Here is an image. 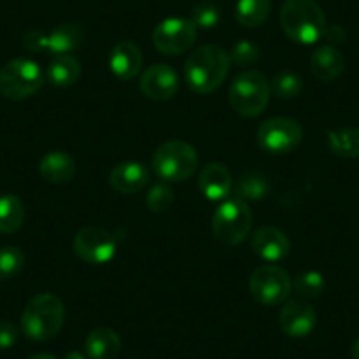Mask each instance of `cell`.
Listing matches in <instances>:
<instances>
[{
    "mask_svg": "<svg viewBox=\"0 0 359 359\" xmlns=\"http://www.w3.org/2000/svg\"><path fill=\"white\" fill-rule=\"evenodd\" d=\"M233 176L229 169L219 162L205 165L199 175V189L210 201H222L233 191Z\"/></svg>",
    "mask_w": 359,
    "mask_h": 359,
    "instance_id": "e0dca14e",
    "label": "cell"
},
{
    "mask_svg": "<svg viewBox=\"0 0 359 359\" xmlns=\"http://www.w3.org/2000/svg\"><path fill=\"white\" fill-rule=\"evenodd\" d=\"M25 266V255L18 247L0 248V280H11Z\"/></svg>",
    "mask_w": 359,
    "mask_h": 359,
    "instance_id": "83f0119b",
    "label": "cell"
},
{
    "mask_svg": "<svg viewBox=\"0 0 359 359\" xmlns=\"http://www.w3.org/2000/svg\"><path fill=\"white\" fill-rule=\"evenodd\" d=\"M259 58H261V50L252 41H240L234 44L229 53L231 64H236L238 67H252L257 64Z\"/></svg>",
    "mask_w": 359,
    "mask_h": 359,
    "instance_id": "4dcf8cb0",
    "label": "cell"
},
{
    "mask_svg": "<svg viewBox=\"0 0 359 359\" xmlns=\"http://www.w3.org/2000/svg\"><path fill=\"white\" fill-rule=\"evenodd\" d=\"M229 53L217 44L198 48L187 58L184 67L189 88L199 95L213 94L229 72Z\"/></svg>",
    "mask_w": 359,
    "mask_h": 359,
    "instance_id": "6da1fadb",
    "label": "cell"
},
{
    "mask_svg": "<svg viewBox=\"0 0 359 359\" xmlns=\"http://www.w3.org/2000/svg\"><path fill=\"white\" fill-rule=\"evenodd\" d=\"M118 241L102 227H83L74 238V252L88 264H106L115 257Z\"/></svg>",
    "mask_w": 359,
    "mask_h": 359,
    "instance_id": "8fae6325",
    "label": "cell"
},
{
    "mask_svg": "<svg viewBox=\"0 0 359 359\" xmlns=\"http://www.w3.org/2000/svg\"><path fill=\"white\" fill-rule=\"evenodd\" d=\"M25 219V206L15 194L0 196V233L11 234L22 227Z\"/></svg>",
    "mask_w": 359,
    "mask_h": 359,
    "instance_id": "d4e9b609",
    "label": "cell"
},
{
    "mask_svg": "<svg viewBox=\"0 0 359 359\" xmlns=\"http://www.w3.org/2000/svg\"><path fill=\"white\" fill-rule=\"evenodd\" d=\"M18 340V327L11 320H0V351L11 348Z\"/></svg>",
    "mask_w": 359,
    "mask_h": 359,
    "instance_id": "d6a6232c",
    "label": "cell"
},
{
    "mask_svg": "<svg viewBox=\"0 0 359 359\" xmlns=\"http://www.w3.org/2000/svg\"><path fill=\"white\" fill-rule=\"evenodd\" d=\"M199 165L198 151L192 144L182 140L162 143L151 157V169L164 182H185L196 172Z\"/></svg>",
    "mask_w": 359,
    "mask_h": 359,
    "instance_id": "277c9868",
    "label": "cell"
},
{
    "mask_svg": "<svg viewBox=\"0 0 359 359\" xmlns=\"http://www.w3.org/2000/svg\"><path fill=\"white\" fill-rule=\"evenodd\" d=\"M345 58L334 46H320L310 57V71L319 81H333L344 72Z\"/></svg>",
    "mask_w": 359,
    "mask_h": 359,
    "instance_id": "ac0fdd59",
    "label": "cell"
},
{
    "mask_svg": "<svg viewBox=\"0 0 359 359\" xmlns=\"http://www.w3.org/2000/svg\"><path fill=\"white\" fill-rule=\"evenodd\" d=\"M212 229L222 245L233 247L241 243L252 229V210L241 199L224 201L213 213Z\"/></svg>",
    "mask_w": 359,
    "mask_h": 359,
    "instance_id": "52a82bcc",
    "label": "cell"
},
{
    "mask_svg": "<svg viewBox=\"0 0 359 359\" xmlns=\"http://www.w3.org/2000/svg\"><path fill=\"white\" fill-rule=\"evenodd\" d=\"M351 354H352V359H359V338L354 341V345H352Z\"/></svg>",
    "mask_w": 359,
    "mask_h": 359,
    "instance_id": "d590c367",
    "label": "cell"
},
{
    "mask_svg": "<svg viewBox=\"0 0 359 359\" xmlns=\"http://www.w3.org/2000/svg\"><path fill=\"white\" fill-rule=\"evenodd\" d=\"M250 247L261 259L269 262L282 261L291 252V241L284 231L277 227H261L250 238Z\"/></svg>",
    "mask_w": 359,
    "mask_h": 359,
    "instance_id": "5bb4252c",
    "label": "cell"
},
{
    "mask_svg": "<svg viewBox=\"0 0 359 359\" xmlns=\"http://www.w3.org/2000/svg\"><path fill=\"white\" fill-rule=\"evenodd\" d=\"M83 43V29L78 23H60L46 36V51L53 55H71Z\"/></svg>",
    "mask_w": 359,
    "mask_h": 359,
    "instance_id": "44dd1931",
    "label": "cell"
},
{
    "mask_svg": "<svg viewBox=\"0 0 359 359\" xmlns=\"http://www.w3.org/2000/svg\"><path fill=\"white\" fill-rule=\"evenodd\" d=\"M271 95V86L262 72L245 71L234 78L229 88L231 108L245 118H255L266 109Z\"/></svg>",
    "mask_w": 359,
    "mask_h": 359,
    "instance_id": "5b68a950",
    "label": "cell"
},
{
    "mask_svg": "<svg viewBox=\"0 0 359 359\" xmlns=\"http://www.w3.org/2000/svg\"><path fill=\"white\" fill-rule=\"evenodd\" d=\"M271 13V0H238L234 8L236 22L245 29H257Z\"/></svg>",
    "mask_w": 359,
    "mask_h": 359,
    "instance_id": "603a6c76",
    "label": "cell"
},
{
    "mask_svg": "<svg viewBox=\"0 0 359 359\" xmlns=\"http://www.w3.org/2000/svg\"><path fill=\"white\" fill-rule=\"evenodd\" d=\"M271 92L280 99H296L303 92V79L296 72L282 71L269 83Z\"/></svg>",
    "mask_w": 359,
    "mask_h": 359,
    "instance_id": "4316f807",
    "label": "cell"
},
{
    "mask_svg": "<svg viewBox=\"0 0 359 359\" xmlns=\"http://www.w3.org/2000/svg\"><path fill=\"white\" fill-rule=\"evenodd\" d=\"M23 48L29 51H43L46 50V34L41 30H30L23 37Z\"/></svg>",
    "mask_w": 359,
    "mask_h": 359,
    "instance_id": "836d02e7",
    "label": "cell"
},
{
    "mask_svg": "<svg viewBox=\"0 0 359 359\" xmlns=\"http://www.w3.org/2000/svg\"><path fill=\"white\" fill-rule=\"evenodd\" d=\"M292 287L303 298H317V296L323 294L324 287V277L317 271H303L292 282Z\"/></svg>",
    "mask_w": 359,
    "mask_h": 359,
    "instance_id": "f1b7e54d",
    "label": "cell"
},
{
    "mask_svg": "<svg viewBox=\"0 0 359 359\" xmlns=\"http://www.w3.org/2000/svg\"><path fill=\"white\" fill-rule=\"evenodd\" d=\"M109 67L122 81L136 78L143 67V55L133 41H120L109 53Z\"/></svg>",
    "mask_w": 359,
    "mask_h": 359,
    "instance_id": "2e32d148",
    "label": "cell"
},
{
    "mask_svg": "<svg viewBox=\"0 0 359 359\" xmlns=\"http://www.w3.org/2000/svg\"><path fill=\"white\" fill-rule=\"evenodd\" d=\"M191 22L194 23L196 29H213L220 22V11L213 2H199L192 9Z\"/></svg>",
    "mask_w": 359,
    "mask_h": 359,
    "instance_id": "1f68e13d",
    "label": "cell"
},
{
    "mask_svg": "<svg viewBox=\"0 0 359 359\" xmlns=\"http://www.w3.org/2000/svg\"><path fill=\"white\" fill-rule=\"evenodd\" d=\"M150 182V169L143 162H120L109 172V185L120 194H136Z\"/></svg>",
    "mask_w": 359,
    "mask_h": 359,
    "instance_id": "9a60e30c",
    "label": "cell"
},
{
    "mask_svg": "<svg viewBox=\"0 0 359 359\" xmlns=\"http://www.w3.org/2000/svg\"><path fill=\"white\" fill-rule=\"evenodd\" d=\"M323 37H326V41H330L331 44H340V43H344V39H345V30L341 29L340 25L326 27Z\"/></svg>",
    "mask_w": 359,
    "mask_h": 359,
    "instance_id": "e575fe53",
    "label": "cell"
},
{
    "mask_svg": "<svg viewBox=\"0 0 359 359\" xmlns=\"http://www.w3.org/2000/svg\"><path fill=\"white\" fill-rule=\"evenodd\" d=\"M285 36L298 44H313L324 36L326 16L316 0H285L280 9Z\"/></svg>",
    "mask_w": 359,
    "mask_h": 359,
    "instance_id": "7a4b0ae2",
    "label": "cell"
},
{
    "mask_svg": "<svg viewBox=\"0 0 359 359\" xmlns=\"http://www.w3.org/2000/svg\"><path fill=\"white\" fill-rule=\"evenodd\" d=\"M29 359H57V358L51 354H34V355H30Z\"/></svg>",
    "mask_w": 359,
    "mask_h": 359,
    "instance_id": "74e56055",
    "label": "cell"
},
{
    "mask_svg": "<svg viewBox=\"0 0 359 359\" xmlns=\"http://www.w3.org/2000/svg\"><path fill=\"white\" fill-rule=\"evenodd\" d=\"M46 78L55 86H71L81 78V64L72 55H55L48 65Z\"/></svg>",
    "mask_w": 359,
    "mask_h": 359,
    "instance_id": "7402d4cb",
    "label": "cell"
},
{
    "mask_svg": "<svg viewBox=\"0 0 359 359\" xmlns=\"http://www.w3.org/2000/svg\"><path fill=\"white\" fill-rule=\"evenodd\" d=\"M85 351L90 359H115L122 351V340L109 327H97L86 337Z\"/></svg>",
    "mask_w": 359,
    "mask_h": 359,
    "instance_id": "ffe728a7",
    "label": "cell"
},
{
    "mask_svg": "<svg viewBox=\"0 0 359 359\" xmlns=\"http://www.w3.org/2000/svg\"><path fill=\"white\" fill-rule=\"evenodd\" d=\"M140 88L144 97L151 101H169L175 97L180 88V79L175 69L165 64L150 65L147 71L141 74Z\"/></svg>",
    "mask_w": 359,
    "mask_h": 359,
    "instance_id": "7c38bea8",
    "label": "cell"
},
{
    "mask_svg": "<svg viewBox=\"0 0 359 359\" xmlns=\"http://www.w3.org/2000/svg\"><path fill=\"white\" fill-rule=\"evenodd\" d=\"M233 191L236 199L241 201H261L268 196L269 192V184L268 180L262 175L257 172H247V175L241 176L236 182V185H233Z\"/></svg>",
    "mask_w": 359,
    "mask_h": 359,
    "instance_id": "484cf974",
    "label": "cell"
},
{
    "mask_svg": "<svg viewBox=\"0 0 359 359\" xmlns=\"http://www.w3.org/2000/svg\"><path fill=\"white\" fill-rule=\"evenodd\" d=\"M65 309L60 298L51 292L37 294L27 303L22 313V331L34 341H48L64 326Z\"/></svg>",
    "mask_w": 359,
    "mask_h": 359,
    "instance_id": "3957f363",
    "label": "cell"
},
{
    "mask_svg": "<svg viewBox=\"0 0 359 359\" xmlns=\"http://www.w3.org/2000/svg\"><path fill=\"white\" fill-rule=\"evenodd\" d=\"M198 37V29L191 20L168 18L158 23L154 30V46L162 55L176 57L191 50Z\"/></svg>",
    "mask_w": 359,
    "mask_h": 359,
    "instance_id": "30bf717a",
    "label": "cell"
},
{
    "mask_svg": "<svg viewBox=\"0 0 359 359\" xmlns=\"http://www.w3.org/2000/svg\"><path fill=\"white\" fill-rule=\"evenodd\" d=\"M39 172L50 184H67L76 175V162L65 151H50L41 158Z\"/></svg>",
    "mask_w": 359,
    "mask_h": 359,
    "instance_id": "d6986e66",
    "label": "cell"
},
{
    "mask_svg": "<svg viewBox=\"0 0 359 359\" xmlns=\"http://www.w3.org/2000/svg\"><path fill=\"white\" fill-rule=\"evenodd\" d=\"M331 154L340 158H359V127H344L327 134Z\"/></svg>",
    "mask_w": 359,
    "mask_h": 359,
    "instance_id": "cb8c5ba5",
    "label": "cell"
},
{
    "mask_svg": "<svg viewBox=\"0 0 359 359\" xmlns=\"http://www.w3.org/2000/svg\"><path fill=\"white\" fill-rule=\"evenodd\" d=\"M303 141V127L287 116L268 118L259 126L257 143L268 154L282 155L296 150Z\"/></svg>",
    "mask_w": 359,
    "mask_h": 359,
    "instance_id": "9c48e42d",
    "label": "cell"
},
{
    "mask_svg": "<svg viewBox=\"0 0 359 359\" xmlns=\"http://www.w3.org/2000/svg\"><path fill=\"white\" fill-rule=\"evenodd\" d=\"M278 324L287 337L305 338L317 324V313L306 299H289L280 310Z\"/></svg>",
    "mask_w": 359,
    "mask_h": 359,
    "instance_id": "4fadbf2b",
    "label": "cell"
},
{
    "mask_svg": "<svg viewBox=\"0 0 359 359\" xmlns=\"http://www.w3.org/2000/svg\"><path fill=\"white\" fill-rule=\"evenodd\" d=\"M64 359H85V358H83V355L79 354V352L72 351V352H69V354H65Z\"/></svg>",
    "mask_w": 359,
    "mask_h": 359,
    "instance_id": "8d00e7d4",
    "label": "cell"
},
{
    "mask_svg": "<svg viewBox=\"0 0 359 359\" xmlns=\"http://www.w3.org/2000/svg\"><path fill=\"white\" fill-rule=\"evenodd\" d=\"M252 298L264 306H277L289 298L292 280L284 268L275 264L259 266L252 273L250 282Z\"/></svg>",
    "mask_w": 359,
    "mask_h": 359,
    "instance_id": "ba28073f",
    "label": "cell"
},
{
    "mask_svg": "<svg viewBox=\"0 0 359 359\" xmlns=\"http://www.w3.org/2000/svg\"><path fill=\"white\" fill-rule=\"evenodd\" d=\"M175 203V194L165 184H155L147 194V206L154 213H165Z\"/></svg>",
    "mask_w": 359,
    "mask_h": 359,
    "instance_id": "f546056e",
    "label": "cell"
},
{
    "mask_svg": "<svg viewBox=\"0 0 359 359\" xmlns=\"http://www.w3.org/2000/svg\"><path fill=\"white\" fill-rule=\"evenodd\" d=\"M44 85L39 65L29 58H15L0 69V94L9 101L32 97Z\"/></svg>",
    "mask_w": 359,
    "mask_h": 359,
    "instance_id": "8992f818",
    "label": "cell"
}]
</instances>
